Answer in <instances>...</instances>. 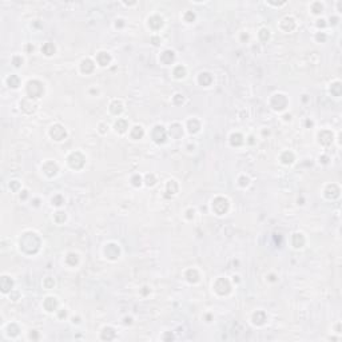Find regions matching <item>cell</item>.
I'll return each instance as SVG.
<instances>
[{"instance_id":"obj_21","label":"cell","mask_w":342,"mask_h":342,"mask_svg":"<svg viewBox=\"0 0 342 342\" xmlns=\"http://www.w3.org/2000/svg\"><path fill=\"white\" fill-rule=\"evenodd\" d=\"M283 156H286V160H283V163H291L293 162V154L291 153H285Z\"/></svg>"},{"instance_id":"obj_18","label":"cell","mask_w":342,"mask_h":342,"mask_svg":"<svg viewBox=\"0 0 342 342\" xmlns=\"http://www.w3.org/2000/svg\"><path fill=\"white\" fill-rule=\"evenodd\" d=\"M111 111H112L114 114H119V112L122 111V103L118 102V100H115V102L111 104Z\"/></svg>"},{"instance_id":"obj_11","label":"cell","mask_w":342,"mask_h":342,"mask_svg":"<svg viewBox=\"0 0 342 342\" xmlns=\"http://www.w3.org/2000/svg\"><path fill=\"white\" fill-rule=\"evenodd\" d=\"M142 135H143V128H142L140 126H136V127L132 128L131 136L134 138V139H139V138H142Z\"/></svg>"},{"instance_id":"obj_5","label":"cell","mask_w":342,"mask_h":342,"mask_svg":"<svg viewBox=\"0 0 342 342\" xmlns=\"http://www.w3.org/2000/svg\"><path fill=\"white\" fill-rule=\"evenodd\" d=\"M153 138H154V140H155V142H158V143H160V142H163V140H164L166 134H164V130H163V127H162V126H156V127L154 128Z\"/></svg>"},{"instance_id":"obj_4","label":"cell","mask_w":342,"mask_h":342,"mask_svg":"<svg viewBox=\"0 0 342 342\" xmlns=\"http://www.w3.org/2000/svg\"><path fill=\"white\" fill-rule=\"evenodd\" d=\"M215 290L219 294H226L230 290V285L226 279H218L217 283H215Z\"/></svg>"},{"instance_id":"obj_14","label":"cell","mask_w":342,"mask_h":342,"mask_svg":"<svg viewBox=\"0 0 342 342\" xmlns=\"http://www.w3.org/2000/svg\"><path fill=\"white\" fill-rule=\"evenodd\" d=\"M330 91H331V94H333L334 96H340V95H341V83L340 82L334 83L330 87Z\"/></svg>"},{"instance_id":"obj_12","label":"cell","mask_w":342,"mask_h":342,"mask_svg":"<svg viewBox=\"0 0 342 342\" xmlns=\"http://www.w3.org/2000/svg\"><path fill=\"white\" fill-rule=\"evenodd\" d=\"M149 22H150L149 24H150L151 27H153V28H159L160 26H162V19H160V17H158V16H154V17H151Z\"/></svg>"},{"instance_id":"obj_1","label":"cell","mask_w":342,"mask_h":342,"mask_svg":"<svg viewBox=\"0 0 342 342\" xmlns=\"http://www.w3.org/2000/svg\"><path fill=\"white\" fill-rule=\"evenodd\" d=\"M227 207H229V203H227V199H225V198H217L215 201L213 202V210L215 211L218 215L225 214Z\"/></svg>"},{"instance_id":"obj_8","label":"cell","mask_w":342,"mask_h":342,"mask_svg":"<svg viewBox=\"0 0 342 342\" xmlns=\"http://www.w3.org/2000/svg\"><path fill=\"white\" fill-rule=\"evenodd\" d=\"M94 70V64H92V61L90 60V59H86L82 61V71L86 74H88V72H91V71Z\"/></svg>"},{"instance_id":"obj_3","label":"cell","mask_w":342,"mask_h":342,"mask_svg":"<svg viewBox=\"0 0 342 342\" xmlns=\"http://www.w3.org/2000/svg\"><path fill=\"white\" fill-rule=\"evenodd\" d=\"M318 138H320V142L322 144L327 146V144H330L331 142H333V132L324 130V131H321L320 134H318Z\"/></svg>"},{"instance_id":"obj_25","label":"cell","mask_w":342,"mask_h":342,"mask_svg":"<svg viewBox=\"0 0 342 342\" xmlns=\"http://www.w3.org/2000/svg\"><path fill=\"white\" fill-rule=\"evenodd\" d=\"M132 180H134V184H135V186H138V184H140V177H135Z\"/></svg>"},{"instance_id":"obj_6","label":"cell","mask_w":342,"mask_h":342,"mask_svg":"<svg viewBox=\"0 0 342 342\" xmlns=\"http://www.w3.org/2000/svg\"><path fill=\"white\" fill-rule=\"evenodd\" d=\"M340 195V188L335 186V184H331V186H329L327 187V190H326V197L327 198H331V199H334V198H337Z\"/></svg>"},{"instance_id":"obj_10","label":"cell","mask_w":342,"mask_h":342,"mask_svg":"<svg viewBox=\"0 0 342 342\" xmlns=\"http://www.w3.org/2000/svg\"><path fill=\"white\" fill-rule=\"evenodd\" d=\"M98 61H99V64L100 66H107L108 64V61H110V56H108L106 52H100V54L98 55Z\"/></svg>"},{"instance_id":"obj_9","label":"cell","mask_w":342,"mask_h":342,"mask_svg":"<svg viewBox=\"0 0 342 342\" xmlns=\"http://www.w3.org/2000/svg\"><path fill=\"white\" fill-rule=\"evenodd\" d=\"M303 243H305V239H303L302 234H296L293 237V245L296 246V247H302Z\"/></svg>"},{"instance_id":"obj_19","label":"cell","mask_w":342,"mask_h":342,"mask_svg":"<svg viewBox=\"0 0 342 342\" xmlns=\"http://www.w3.org/2000/svg\"><path fill=\"white\" fill-rule=\"evenodd\" d=\"M242 142H243V140H242V136H241L239 134H232V135H231V143H232V144H237V146H238V144L242 143Z\"/></svg>"},{"instance_id":"obj_16","label":"cell","mask_w":342,"mask_h":342,"mask_svg":"<svg viewBox=\"0 0 342 342\" xmlns=\"http://www.w3.org/2000/svg\"><path fill=\"white\" fill-rule=\"evenodd\" d=\"M199 82H201V84H203V86H207L211 82V76L208 74H202L201 76H199Z\"/></svg>"},{"instance_id":"obj_7","label":"cell","mask_w":342,"mask_h":342,"mask_svg":"<svg viewBox=\"0 0 342 342\" xmlns=\"http://www.w3.org/2000/svg\"><path fill=\"white\" fill-rule=\"evenodd\" d=\"M56 306H58V301H56L55 298H47V301L44 302V307L48 311H54Z\"/></svg>"},{"instance_id":"obj_15","label":"cell","mask_w":342,"mask_h":342,"mask_svg":"<svg viewBox=\"0 0 342 342\" xmlns=\"http://www.w3.org/2000/svg\"><path fill=\"white\" fill-rule=\"evenodd\" d=\"M42 51L44 52L46 55H52L55 52V47L51 44V43H47V44H44L43 46V48H42Z\"/></svg>"},{"instance_id":"obj_24","label":"cell","mask_w":342,"mask_h":342,"mask_svg":"<svg viewBox=\"0 0 342 342\" xmlns=\"http://www.w3.org/2000/svg\"><path fill=\"white\" fill-rule=\"evenodd\" d=\"M52 202H54L56 206H59V205H61V202H63V199H61L60 197H56V198L52 199Z\"/></svg>"},{"instance_id":"obj_17","label":"cell","mask_w":342,"mask_h":342,"mask_svg":"<svg viewBox=\"0 0 342 342\" xmlns=\"http://www.w3.org/2000/svg\"><path fill=\"white\" fill-rule=\"evenodd\" d=\"M102 337H103V340H112L114 337H115V333L112 331V329H104Z\"/></svg>"},{"instance_id":"obj_20","label":"cell","mask_w":342,"mask_h":342,"mask_svg":"<svg viewBox=\"0 0 342 342\" xmlns=\"http://www.w3.org/2000/svg\"><path fill=\"white\" fill-rule=\"evenodd\" d=\"M174 74H175V76H177V78H183L184 76V68L179 66V67L175 68V72Z\"/></svg>"},{"instance_id":"obj_13","label":"cell","mask_w":342,"mask_h":342,"mask_svg":"<svg viewBox=\"0 0 342 342\" xmlns=\"http://www.w3.org/2000/svg\"><path fill=\"white\" fill-rule=\"evenodd\" d=\"M115 127H116V131L119 132H125L126 128H127V122L123 120V119H119L116 123H115Z\"/></svg>"},{"instance_id":"obj_2","label":"cell","mask_w":342,"mask_h":342,"mask_svg":"<svg viewBox=\"0 0 342 342\" xmlns=\"http://www.w3.org/2000/svg\"><path fill=\"white\" fill-rule=\"evenodd\" d=\"M51 136L54 138L55 140H61L63 138H66V130L61 126L56 125L51 128Z\"/></svg>"},{"instance_id":"obj_22","label":"cell","mask_w":342,"mask_h":342,"mask_svg":"<svg viewBox=\"0 0 342 342\" xmlns=\"http://www.w3.org/2000/svg\"><path fill=\"white\" fill-rule=\"evenodd\" d=\"M66 219V215H64V213H56V221L58 222H61V221H64Z\"/></svg>"},{"instance_id":"obj_26","label":"cell","mask_w":342,"mask_h":342,"mask_svg":"<svg viewBox=\"0 0 342 342\" xmlns=\"http://www.w3.org/2000/svg\"><path fill=\"white\" fill-rule=\"evenodd\" d=\"M317 39H318V40H325V39H326V36H325V35H318V36H317Z\"/></svg>"},{"instance_id":"obj_23","label":"cell","mask_w":342,"mask_h":342,"mask_svg":"<svg viewBox=\"0 0 342 342\" xmlns=\"http://www.w3.org/2000/svg\"><path fill=\"white\" fill-rule=\"evenodd\" d=\"M261 37H262L263 40L267 39V37H269V31L267 30H262V31H261Z\"/></svg>"}]
</instances>
